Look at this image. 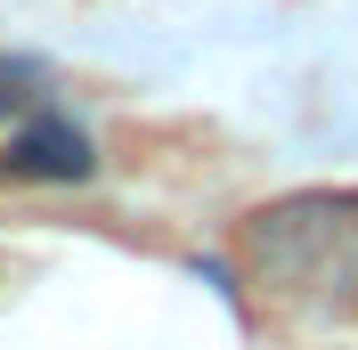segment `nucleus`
I'll return each mask as SVG.
<instances>
[{
  "instance_id": "f03ea898",
  "label": "nucleus",
  "mask_w": 358,
  "mask_h": 350,
  "mask_svg": "<svg viewBox=\"0 0 358 350\" xmlns=\"http://www.w3.org/2000/svg\"><path fill=\"white\" fill-rule=\"evenodd\" d=\"M8 172L17 179H41V188H82L98 179V139L73 122V114H24L17 139H8Z\"/></svg>"
},
{
  "instance_id": "7ed1b4c3",
  "label": "nucleus",
  "mask_w": 358,
  "mask_h": 350,
  "mask_svg": "<svg viewBox=\"0 0 358 350\" xmlns=\"http://www.w3.org/2000/svg\"><path fill=\"white\" fill-rule=\"evenodd\" d=\"M33 98H41V66L33 57H0V122L8 114H33Z\"/></svg>"
},
{
  "instance_id": "f257e3e1",
  "label": "nucleus",
  "mask_w": 358,
  "mask_h": 350,
  "mask_svg": "<svg viewBox=\"0 0 358 350\" xmlns=\"http://www.w3.org/2000/svg\"><path fill=\"white\" fill-rule=\"evenodd\" d=\"M236 261L285 309H358V196L350 188H301L268 196L236 228Z\"/></svg>"
}]
</instances>
